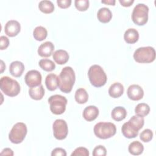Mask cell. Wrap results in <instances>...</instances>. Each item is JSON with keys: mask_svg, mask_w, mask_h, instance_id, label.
Wrapping results in <instances>:
<instances>
[{"mask_svg": "<svg viewBox=\"0 0 156 156\" xmlns=\"http://www.w3.org/2000/svg\"><path fill=\"white\" fill-rule=\"evenodd\" d=\"M76 80V75L70 66L64 67L58 76V87L65 93H70Z\"/></svg>", "mask_w": 156, "mask_h": 156, "instance_id": "6da1fadb", "label": "cell"}, {"mask_svg": "<svg viewBox=\"0 0 156 156\" xmlns=\"http://www.w3.org/2000/svg\"><path fill=\"white\" fill-rule=\"evenodd\" d=\"M144 124V119L143 116L134 115L122 125V133L127 138H135L138 135V131L143 127Z\"/></svg>", "mask_w": 156, "mask_h": 156, "instance_id": "7a4b0ae2", "label": "cell"}, {"mask_svg": "<svg viewBox=\"0 0 156 156\" xmlns=\"http://www.w3.org/2000/svg\"><path fill=\"white\" fill-rule=\"evenodd\" d=\"M88 76L91 84L95 87H102L107 82V75L102 68L98 65H93L90 66L88 71Z\"/></svg>", "mask_w": 156, "mask_h": 156, "instance_id": "3957f363", "label": "cell"}, {"mask_svg": "<svg viewBox=\"0 0 156 156\" xmlns=\"http://www.w3.org/2000/svg\"><path fill=\"white\" fill-rule=\"evenodd\" d=\"M0 88L5 95L10 97L17 96L21 90L19 83L8 76H3L1 78Z\"/></svg>", "mask_w": 156, "mask_h": 156, "instance_id": "277c9868", "label": "cell"}, {"mask_svg": "<svg viewBox=\"0 0 156 156\" xmlns=\"http://www.w3.org/2000/svg\"><path fill=\"white\" fill-rule=\"evenodd\" d=\"M95 135L101 139H107L114 136L116 132V126L110 122H99L93 128Z\"/></svg>", "mask_w": 156, "mask_h": 156, "instance_id": "5b68a950", "label": "cell"}, {"mask_svg": "<svg viewBox=\"0 0 156 156\" xmlns=\"http://www.w3.org/2000/svg\"><path fill=\"white\" fill-rule=\"evenodd\" d=\"M133 56L138 63H149L155 60V51L151 46L140 47L135 51Z\"/></svg>", "mask_w": 156, "mask_h": 156, "instance_id": "8992f818", "label": "cell"}, {"mask_svg": "<svg viewBox=\"0 0 156 156\" xmlns=\"http://www.w3.org/2000/svg\"><path fill=\"white\" fill-rule=\"evenodd\" d=\"M149 7L144 4L139 3L135 6L132 13V20L138 26H143L148 21Z\"/></svg>", "mask_w": 156, "mask_h": 156, "instance_id": "52a82bcc", "label": "cell"}, {"mask_svg": "<svg viewBox=\"0 0 156 156\" xmlns=\"http://www.w3.org/2000/svg\"><path fill=\"white\" fill-rule=\"evenodd\" d=\"M27 133L26 125L21 122L16 123L9 133V140L14 144L21 143L25 138Z\"/></svg>", "mask_w": 156, "mask_h": 156, "instance_id": "ba28073f", "label": "cell"}, {"mask_svg": "<svg viewBox=\"0 0 156 156\" xmlns=\"http://www.w3.org/2000/svg\"><path fill=\"white\" fill-rule=\"evenodd\" d=\"M51 112L54 115H61L66 110L67 99L65 97L60 94H54L48 99Z\"/></svg>", "mask_w": 156, "mask_h": 156, "instance_id": "9c48e42d", "label": "cell"}, {"mask_svg": "<svg viewBox=\"0 0 156 156\" xmlns=\"http://www.w3.org/2000/svg\"><path fill=\"white\" fill-rule=\"evenodd\" d=\"M52 129L54 136L56 139L62 140L67 136L68 128L67 123L65 120L62 119L55 120L52 124Z\"/></svg>", "mask_w": 156, "mask_h": 156, "instance_id": "30bf717a", "label": "cell"}, {"mask_svg": "<svg viewBox=\"0 0 156 156\" xmlns=\"http://www.w3.org/2000/svg\"><path fill=\"white\" fill-rule=\"evenodd\" d=\"M42 77L40 73L37 70L29 71L24 77L25 83L30 88L37 87L41 83Z\"/></svg>", "mask_w": 156, "mask_h": 156, "instance_id": "8fae6325", "label": "cell"}, {"mask_svg": "<svg viewBox=\"0 0 156 156\" xmlns=\"http://www.w3.org/2000/svg\"><path fill=\"white\" fill-rule=\"evenodd\" d=\"M21 30V25L18 21L9 20L8 21L4 27L5 34L10 37H13L17 35Z\"/></svg>", "mask_w": 156, "mask_h": 156, "instance_id": "7c38bea8", "label": "cell"}, {"mask_svg": "<svg viewBox=\"0 0 156 156\" xmlns=\"http://www.w3.org/2000/svg\"><path fill=\"white\" fill-rule=\"evenodd\" d=\"M127 94L130 99L132 101H139L143 98L144 91L140 85L133 84L128 87Z\"/></svg>", "mask_w": 156, "mask_h": 156, "instance_id": "4fadbf2b", "label": "cell"}, {"mask_svg": "<svg viewBox=\"0 0 156 156\" xmlns=\"http://www.w3.org/2000/svg\"><path fill=\"white\" fill-rule=\"evenodd\" d=\"M54 45L51 41H45L41 44L38 48V54L42 57H50L54 52Z\"/></svg>", "mask_w": 156, "mask_h": 156, "instance_id": "5bb4252c", "label": "cell"}, {"mask_svg": "<svg viewBox=\"0 0 156 156\" xmlns=\"http://www.w3.org/2000/svg\"><path fill=\"white\" fill-rule=\"evenodd\" d=\"M99 109L94 105H89L83 111V117L87 121H92L96 119L99 115Z\"/></svg>", "mask_w": 156, "mask_h": 156, "instance_id": "9a60e30c", "label": "cell"}, {"mask_svg": "<svg viewBox=\"0 0 156 156\" xmlns=\"http://www.w3.org/2000/svg\"><path fill=\"white\" fill-rule=\"evenodd\" d=\"M24 71V64L20 61L12 62L9 66V72L12 76L15 77L21 76Z\"/></svg>", "mask_w": 156, "mask_h": 156, "instance_id": "2e32d148", "label": "cell"}, {"mask_svg": "<svg viewBox=\"0 0 156 156\" xmlns=\"http://www.w3.org/2000/svg\"><path fill=\"white\" fill-rule=\"evenodd\" d=\"M52 57L55 62L58 65H63L69 60V54L65 50L58 49L52 54Z\"/></svg>", "mask_w": 156, "mask_h": 156, "instance_id": "e0dca14e", "label": "cell"}, {"mask_svg": "<svg viewBox=\"0 0 156 156\" xmlns=\"http://www.w3.org/2000/svg\"><path fill=\"white\" fill-rule=\"evenodd\" d=\"M124 39L128 44L135 43L139 39V33L136 29L129 28L125 31Z\"/></svg>", "mask_w": 156, "mask_h": 156, "instance_id": "ac0fdd59", "label": "cell"}, {"mask_svg": "<svg viewBox=\"0 0 156 156\" xmlns=\"http://www.w3.org/2000/svg\"><path fill=\"white\" fill-rule=\"evenodd\" d=\"M97 17L100 22L102 23H107L112 18V13L108 8L102 7L98 10Z\"/></svg>", "mask_w": 156, "mask_h": 156, "instance_id": "d6986e66", "label": "cell"}, {"mask_svg": "<svg viewBox=\"0 0 156 156\" xmlns=\"http://www.w3.org/2000/svg\"><path fill=\"white\" fill-rule=\"evenodd\" d=\"M124 92V87L119 82H115L110 85L108 89L109 95L113 98L120 97Z\"/></svg>", "mask_w": 156, "mask_h": 156, "instance_id": "ffe728a7", "label": "cell"}, {"mask_svg": "<svg viewBox=\"0 0 156 156\" xmlns=\"http://www.w3.org/2000/svg\"><path fill=\"white\" fill-rule=\"evenodd\" d=\"M30 97L34 100H41L44 95V89L41 84L37 87L30 88L29 90Z\"/></svg>", "mask_w": 156, "mask_h": 156, "instance_id": "44dd1931", "label": "cell"}, {"mask_svg": "<svg viewBox=\"0 0 156 156\" xmlns=\"http://www.w3.org/2000/svg\"><path fill=\"white\" fill-rule=\"evenodd\" d=\"M45 85L49 91H54L58 87V76L53 73L47 75L45 79Z\"/></svg>", "mask_w": 156, "mask_h": 156, "instance_id": "7402d4cb", "label": "cell"}, {"mask_svg": "<svg viewBox=\"0 0 156 156\" xmlns=\"http://www.w3.org/2000/svg\"><path fill=\"white\" fill-rule=\"evenodd\" d=\"M127 115V112L124 107L121 106H118L115 107L112 112V118L116 121H120L124 119Z\"/></svg>", "mask_w": 156, "mask_h": 156, "instance_id": "603a6c76", "label": "cell"}, {"mask_svg": "<svg viewBox=\"0 0 156 156\" xmlns=\"http://www.w3.org/2000/svg\"><path fill=\"white\" fill-rule=\"evenodd\" d=\"M128 150L129 153L132 155H139L143 153L144 151V146L140 141H134L129 144Z\"/></svg>", "mask_w": 156, "mask_h": 156, "instance_id": "cb8c5ba5", "label": "cell"}, {"mask_svg": "<svg viewBox=\"0 0 156 156\" xmlns=\"http://www.w3.org/2000/svg\"><path fill=\"white\" fill-rule=\"evenodd\" d=\"M74 98L78 104H82L86 103L88 101V94L84 88H80L76 91Z\"/></svg>", "mask_w": 156, "mask_h": 156, "instance_id": "d4e9b609", "label": "cell"}, {"mask_svg": "<svg viewBox=\"0 0 156 156\" xmlns=\"http://www.w3.org/2000/svg\"><path fill=\"white\" fill-rule=\"evenodd\" d=\"M38 8L44 13H51L54 10V5L51 1L43 0L39 2Z\"/></svg>", "mask_w": 156, "mask_h": 156, "instance_id": "484cf974", "label": "cell"}, {"mask_svg": "<svg viewBox=\"0 0 156 156\" xmlns=\"http://www.w3.org/2000/svg\"><path fill=\"white\" fill-rule=\"evenodd\" d=\"M48 32L45 27L39 26L36 27L33 31V36L37 41H43L47 37Z\"/></svg>", "mask_w": 156, "mask_h": 156, "instance_id": "4316f807", "label": "cell"}, {"mask_svg": "<svg viewBox=\"0 0 156 156\" xmlns=\"http://www.w3.org/2000/svg\"><path fill=\"white\" fill-rule=\"evenodd\" d=\"M150 112L149 106L146 103H140L138 104L135 108V113L136 115L140 116H147Z\"/></svg>", "mask_w": 156, "mask_h": 156, "instance_id": "83f0119b", "label": "cell"}, {"mask_svg": "<svg viewBox=\"0 0 156 156\" xmlns=\"http://www.w3.org/2000/svg\"><path fill=\"white\" fill-rule=\"evenodd\" d=\"M39 66L45 71H52L55 68V63L49 59L43 58L39 61Z\"/></svg>", "mask_w": 156, "mask_h": 156, "instance_id": "f1b7e54d", "label": "cell"}, {"mask_svg": "<svg viewBox=\"0 0 156 156\" xmlns=\"http://www.w3.org/2000/svg\"><path fill=\"white\" fill-rule=\"evenodd\" d=\"M153 137V132L151 129H146L144 130L140 135V140L145 143H147L151 141Z\"/></svg>", "mask_w": 156, "mask_h": 156, "instance_id": "f546056e", "label": "cell"}, {"mask_svg": "<svg viewBox=\"0 0 156 156\" xmlns=\"http://www.w3.org/2000/svg\"><path fill=\"white\" fill-rule=\"evenodd\" d=\"M74 4L76 8L79 11H85L89 7L88 0H75Z\"/></svg>", "mask_w": 156, "mask_h": 156, "instance_id": "4dcf8cb0", "label": "cell"}, {"mask_svg": "<svg viewBox=\"0 0 156 156\" xmlns=\"http://www.w3.org/2000/svg\"><path fill=\"white\" fill-rule=\"evenodd\" d=\"M107 154L106 148L102 145H99L95 147L93 151V156H105Z\"/></svg>", "mask_w": 156, "mask_h": 156, "instance_id": "1f68e13d", "label": "cell"}, {"mask_svg": "<svg viewBox=\"0 0 156 156\" xmlns=\"http://www.w3.org/2000/svg\"><path fill=\"white\" fill-rule=\"evenodd\" d=\"M89 151L88 150L83 147H79L76 148L71 154V156H88L89 155Z\"/></svg>", "mask_w": 156, "mask_h": 156, "instance_id": "d6a6232c", "label": "cell"}, {"mask_svg": "<svg viewBox=\"0 0 156 156\" xmlns=\"http://www.w3.org/2000/svg\"><path fill=\"white\" fill-rule=\"evenodd\" d=\"M9 45V38L4 35L1 36L0 37V49L1 50L5 49Z\"/></svg>", "mask_w": 156, "mask_h": 156, "instance_id": "836d02e7", "label": "cell"}, {"mask_svg": "<svg viewBox=\"0 0 156 156\" xmlns=\"http://www.w3.org/2000/svg\"><path fill=\"white\" fill-rule=\"evenodd\" d=\"M52 156H66V151L61 147H56L52 150L51 152Z\"/></svg>", "mask_w": 156, "mask_h": 156, "instance_id": "e575fe53", "label": "cell"}, {"mask_svg": "<svg viewBox=\"0 0 156 156\" xmlns=\"http://www.w3.org/2000/svg\"><path fill=\"white\" fill-rule=\"evenodd\" d=\"M57 5L62 9H66L71 5V0H57Z\"/></svg>", "mask_w": 156, "mask_h": 156, "instance_id": "d590c367", "label": "cell"}, {"mask_svg": "<svg viewBox=\"0 0 156 156\" xmlns=\"http://www.w3.org/2000/svg\"><path fill=\"white\" fill-rule=\"evenodd\" d=\"M119 3L124 7H130L134 2L133 0H119Z\"/></svg>", "mask_w": 156, "mask_h": 156, "instance_id": "8d00e7d4", "label": "cell"}, {"mask_svg": "<svg viewBox=\"0 0 156 156\" xmlns=\"http://www.w3.org/2000/svg\"><path fill=\"white\" fill-rule=\"evenodd\" d=\"M1 155H13V151L10 148H5L4 149L2 152H1Z\"/></svg>", "mask_w": 156, "mask_h": 156, "instance_id": "74e56055", "label": "cell"}, {"mask_svg": "<svg viewBox=\"0 0 156 156\" xmlns=\"http://www.w3.org/2000/svg\"><path fill=\"white\" fill-rule=\"evenodd\" d=\"M115 0H105V1H101L102 3L105 4H108V5H115Z\"/></svg>", "mask_w": 156, "mask_h": 156, "instance_id": "f35d334b", "label": "cell"}, {"mask_svg": "<svg viewBox=\"0 0 156 156\" xmlns=\"http://www.w3.org/2000/svg\"><path fill=\"white\" fill-rule=\"evenodd\" d=\"M1 73H2L4 71V70L5 69V65L2 60H1Z\"/></svg>", "mask_w": 156, "mask_h": 156, "instance_id": "ab89813d", "label": "cell"}]
</instances>
